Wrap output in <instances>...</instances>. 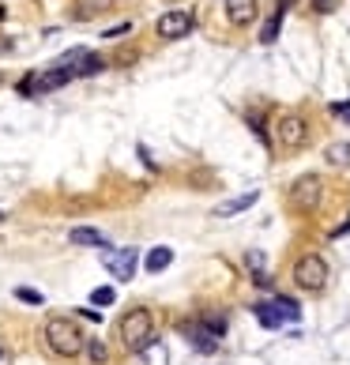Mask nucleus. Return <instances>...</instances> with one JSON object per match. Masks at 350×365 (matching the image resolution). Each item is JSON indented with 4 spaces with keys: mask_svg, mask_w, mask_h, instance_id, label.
<instances>
[{
    "mask_svg": "<svg viewBox=\"0 0 350 365\" xmlns=\"http://www.w3.org/2000/svg\"><path fill=\"white\" fill-rule=\"evenodd\" d=\"M117 331H120V343H125V350H132V354H143V350L155 343V317H151V309H128V313L120 317Z\"/></svg>",
    "mask_w": 350,
    "mask_h": 365,
    "instance_id": "1",
    "label": "nucleus"
},
{
    "mask_svg": "<svg viewBox=\"0 0 350 365\" xmlns=\"http://www.w3.org/2000/svg\"><path fill=\"white\" fill-rule=\"evenodd\" d=\"M46 343L57 358H79L83 354V331H79V324L68 320V317H53L46 324Z\"/></svg>",
    "mask_w": 350,
    "mask_h": 365,
    "instance_id": "2",
    "label": "nucleus"
},
{
    "mask_svg": "<svg viewBox=\"0 0 350 365\" xmlns=\"http://www.w3.org/2000/svg\"><path fill=\"white\" fill-rule=\"evenodd\" d=\"M294 282H298L302 290H309V294L324 290L328 287V264H324V256H316V252L302 256V260L294 264Z\"/></svg>",
    "mask_w": 350,
    "mask_h": 365,
    "instance_id": "3",
    "label": "nucleus"
},
{
    "mask_svg": "<svg viewBox=\"0 0 350 365\" xmlns=\"http://www.w3.org/2000/svg\"><path fill=\"white\" fill-rule=\"evenodd\" d=\"M320 196H324V181L316 178V173H305L290 185V200L298 211H316L320 207Z\"/></svg>",
    "mask_w": 350,
    "mask_h": 365,
    "instance_id": "4",
    "label": "nucleus"
},
{
    "mask_svg": "<svg viewBox=\"0 0 350 365\" xmlns=\"http://www.w3.org/2000/svg\"><path fill=\"white\" fill-rule=\"evenodd\" d=\"M226 328V320L222 317H211L204 324H185V335L192 339L196 350H204V354H211V350H219V335Z\"/></svg>",
    "mask_w": 350,
    "mask_h": 365,
    "instance_id": "5",
    "label": "nucleus"
},
{
    "mask_svg": "<svg viewBox=\"0 0 350 365\" xmlns=\"http://www.w3.org/2000/svg\"><path fill=\"white\" fill-rule=\"evenodd\" d=\"M275 136H279V143L287 147V151H298V147L309 140V125H305V117H298V113H287V117H279V125H275Z\"/></svg>",
    "mask_w": 350,
    "mask_h": 365,
    "instance_id": "6",
    "label": "nucleus"
},
{
    "mask_svg": "<svg viewBox=\"0 0 350 365\" xmlns=\"http://www.w3.org/2000/svg\"><path fill=\"white\" fill-rule=\"evenodd\" d=\"M136 260H140V249H102V264L113 272L117 282H128L132 279Z\"/></svg>",
    "mask_w": 350,
    "mask_h": 365,
    "instance_id": "7",
    "label": "nucleus"
},
{
    "mask_svg": "<svg viewBox=\"0 0 350 365\" xmlns=\"http://www.w3.org/2000/svg\"><path fill=\"white\" fill-rule=\"evenodd\" d=\"M61 68H68L72 76H98L105 68V61L98 57V53H91V49H68L61 57Z\"/></svg>",
    "mask_w": 350,
    "mask_h": 365,
    "instance_id": "8",
    "label": "nucleus"
},
{
    "mask_svg": "<svg viewBox=\"0 0 350 365\" xmlns=\"http://www.w3.org/2000/svg\"><path fill=\"white\" fill-rule=\"evenodd\" d=\"M192 11H188V8H177V11H166V16L163 19H158V38H170V42H173V38H188V34H192Z\"/></svg>",
    "mask_w": 350,
    "mask_h": 365,
    "instance_id": "9",
    "label": "nucleus"
},
{
    "mask_svg": "<svg viewBox=\"0 0 350 365\" xmlns=\"http://www.w3.org/2000/svg\"><path fill=\"white\" fill-rule=\"evenodd\" d=\"M226 19L234 26H249L257 19V0H226Z\"/></svg>",
    "mask_w": 350,
    "mask_h": 365,
    "instance_id": "10",
    "label": "nucleus"
},
{
    "mask_svg": "<svg viewBox=\"0 0 350 365\" xmlns=\"http://www.w3.org/2000/svg\"><path fill=\"white\" fill-rule=\"evenodd\" d=\"M257 200H260V192H257V188H249V192H241V196H234V200H226V204L215 207V219H230V215H237V211H249Z\"/></svg>",
    "mask_w": 350,
    "mask_h": 365,
    "instance_id": "11",
    "label": "nucleus"
},
{
    "mask_svg": "<svg viewBox=\"0 0 350 365\" xmlns=\"http://www.w3.org/2000/svg\"><path fill=\"white\" fill-rule=\"evenodd\" d=\"M72 79V72L68 68H61V64H53L49 72H38V94H49V91H57V87H64Z\"/></svg>",
    "mask_w": 350,
    "mask_h": 365,
    "instance_id": "12",
    "label": "nucleus"
},
{
    "mask_svg": "<svg viewBox=\"0 0 350 365\" xmlns=\"http://www.w3.org/2000/svg\"><path fill=\"white\" fill-rule=\"evenodd\" d=\"M170 264H173V249H170V245H155V249H147V256H143V267H147L151 275L166 272Z\"/></svg>",
    "mask_w": 350,
    "mask_h": 365,
    "instance_id": "13",
    "label": "nucleus"
},
{
    "mask_svg": "<svg viewBox=\"0 0 350 365\" xmlns=\"http://www.w3.org/2000/svg\"><path fill=\"white\" fill-rule=\"evenodd\" d=\"M68 237H72V245H94V249H105V237L98 234V230H91V226H76Z\"/></svg>",
    "mask_w": 350,
    "mask_h": 365,
    "instance_id": "14",
    "label": "nucleus"
},
{
    "mask_svg": "<svg viewBox=\"0 0 350 365\" xmlns=\"http://www.w3.org/2000/svg\"><path fill=\"white\" fill-rule=\"evenodd\" d=\"M272 305V313L287 324V320H298L302 317V309H298V302H290V297H275V302H267Z\"/></svg>",
    "mask_w": 350,
    "mask_h": 365,
    "instance_id": "15",
    "label": "nucleus"
},
{
    "mask_svg": "<svg viewBox=\"0 0 350 365\" xmlns=\"http://www.w3.org/2000/svg\"><path fill=\"white\" fill-rule=\"evenodd\" d=\"M282 16H287V8H275V16L264 23V31H260V42H264V46H272L275 38H279V31H282Z\"/></svg>",
    "mask_w": 350,
    "mask_h": 365,
    "instance_id": "16",
    "label": "nucleus"
},
{
    "mask_svg": "<svg viewBox=\"0 0 350 365\" xmlns=\"http://www.w3.org/2000/svg\"><path fill=\"white\" fill-rule=\"evenodd\" d=\"M328 162H331V166H346V162H350V143L328 147Z\"/></svg>",
    "mask_w": 350,
    "mask_h": 365,
    "instance_id": "17",
    "label": "nucleus"
},
{
    "mask_svg": "<svg viewBox=\"0 0 350 365\" xmlns=\"http://www.w3.org/2000/svg\"><path fill=\"white\" fill-rule=\"evenodd\" d=\"M16 91L23 94V98H34V94H38V76H23Z\"/></svg>",
    "mask_w": 350,
    "mask_h": 365,
    "instance_id": "18",
    "label": "nucleus"
},
{
    "mask_svg": "<svg viewBox=\"0 0 350 365\" xmlns=\"http://www.w3.org/2000/svg\"><path fill=\"white\" fill-rule=\"evenodd\" d=\"M113 297H117L113 287H98V290L91 294V302H94V305H113Z\"/></svg>",
    "mask_w": 350,
    "mask_h": 365,
    "instance_id": "19",
    "label": "nucleus"
},
{
    "mask_svg": "<svg viewBox=\"0 0 350 365\" xmlns=\"http://www.w3.org/2000/svg\"><path fill=\"white\" fill-rule=\"evenodd\" d=\"M16 297H19V302H26V305H42V294H38V290H26V287H19Z\"/></svg>",
    "mask_w": 350,
    "mask_h": 365,
    "instance_id": "20",
    "label": "nucleus"
},
{
    "mask_svg": "<svg viewBox=\"0 0 350 365\" xmlns=\"http://www.w3.org/2000/svg\"><path fill=\"white\" fill-rule=\"evenodd\" d=\"M87 350H91V361H98V365L105 361V346H102L98 339H91V343H87Z\"/></svg>",
    "mask_w": 350,
    "mask_h": 365,
    "instance_id": "21",
    "label": "nucleus"
},
{
    "mask_svg": "<svg viewBox=\"0 0 350 365\" xmlns=\"http://www.w3.org/2000/svg\"><path fill=\"white\" fill-rule=\"evenodd\" d=\"M313 8L320 11V16H328V11H335V8H339V0H313Z\"/></svg>",
    "mask_w": 350,
    "mask_h": 365,
    "instance_id": "22",
    "label": "nucleus"
},
{
    "mask_svg": "<svg viewBox=\"0 0 350 365\" xmlns=\"http://www.w3.org/2000/svg\"><path fill=\"white\" fill-rule=\"evenodd\" d=\"M331 113H339V117H350V102H335V106H331Z\"/></svg>",
    "mask_w": 350,
    "mask_h": 365,
    "instance_id": "23",
    "label": "nucleus"
},
{
    "mask_svg": "<svg viewBox=\"0 0 350 365\" xmlns=\"http://www.w3.org/2000/svg\"><path fill=\"white\" fill-rule=\"evenodd\" d=\"M117 34H128V23H120V26H113V31H105L102 38H117Z\"/></svg>",
    "mask_w": 350,
    "mask_h": 365,
    "instance_id": "24",
    "label": "nucleus"
},
{
    "mask_svg": "<svg viewBox=\"0 0 350 365\" xmlns=\"http://www.w3.org/2000/svg\"><path fill=\"white\" fill-rule=\"evenodd\" d=\"M0 19H4V8H0Z\"/></svg>",
    "mask_w": 350,
    "mask_h": 365,
    "instance_id": "25",
    "label": "nucleus"
},
{
    "mask_svg": "<svg viewBox=\"0 0 350 365\" xmlns=\"http://www.w3.org/2000/svg\"><path fill=\"white\" fill-rule=\"evenodd\" d=\"M0 219H4V211H0Z\"/></svg>",
    "mask_w": 350,
    "mask_h": 365,
    "instance_id": "26",
    "label": "nucleus"
}]
</instances>
